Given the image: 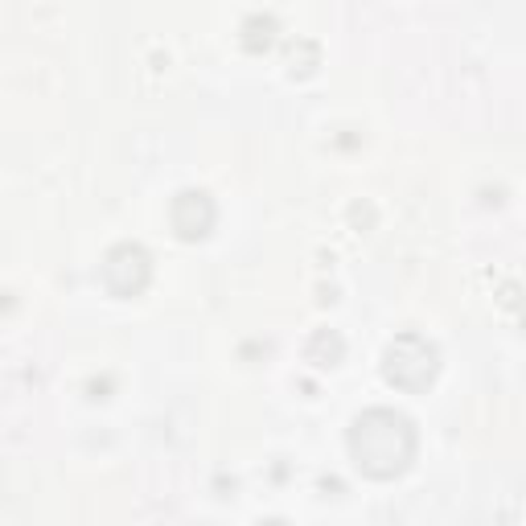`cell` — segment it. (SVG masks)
I'll list each match as a JSON object with an SVG mask.
<instances>
[{
	"mask_svg": "<svg viewBox=\"0 0 526 526\" xmlns=\"http://www.w3.org/2000/svg\"><path fill=\"white\" fill-rule=\"evenodd\" d=\"M350 453L366 477H379V481L399 477L411 465V457H416V428H411L403 411L374 407L354 420Z\"/></svg>",
	"mask_w": 526,
	"mask_h": 526,
	"instance_id": "cell-1",
	"label": "cell"
},
{
	"mask_svg": "<svg viewBox=\"0 0 526 526\" xmlns=\"http://www.w3.org/2000/svg\"><path fill=\"white\" fill-rule=\"evenodd\" d=\"M436 370H440V354L420 333H399L383 354V374L399 391H428Z\"/></svg>",
	"mask_w": 526,
	"mask_h": 526,
	"instance_id": "cell-2",
	"label": "cell"
},
{
	"mask_svg": "<svg viewBox=\"0 0 526 526\" xmlns=\"http://www.w3.org/2000/svg\"><path fill=\"white\" fill-rule=\"evenodd\" d=\"M148 276H153V263H148V251L136 243L111 247L103 259V284L111 296H140Z\"/></svg>",
	"mask_w": 526,
	"mask_h": 526,
	"instance_id": "cell-3",
	"label": "cell"
},
{
	"mask_svg": "<svg viewBox=\"0 0 526 526\" xmlns=\"http://www.w3.org/2000/svg\"><path fill=\"white\" fill-rule=\"evenodd\" d=\"M169 218H173V231H177L181 239H190V243H194V239H206V235H210L218 210H214L210 194H202V190H185V194L173 198Z\"/></svg>",
	"mask_w": 526,
	"mask_h": 526,
	"instance_id": "cell-4",
	"label": "cell"
},
{
	"mask_svg": "<svg viewBox=\"0 0 526 526\" xmlns=\"http://www.w3.org/2000/svg\"><path fill=\"white\" fill-rule=\"evenodd\" d=\"M342 337H337V333H317L313 337V346H309V358L317 362V366H333L337 358H342Z\"/></svg>",
	"mask_w": 526,
	"mask_h": 526,
	"instance_id": "cell-5",
	"label": "cell"
},
{
	"mask_svg": "<svg viewBox=\"0 0 526 526\" xmlns=\"http://www.w3.org/2000/svg\"><path fill=\"white\" fill-rule=\"evenodd\" d=\"M259 526H288V522H280V518H272V522H259Z\"/></svg>",
	"mask_w": 526,
	"mask_h": 526,
	"instance_id": "cell-6",
	"label": "cell"
}]
</instances>
